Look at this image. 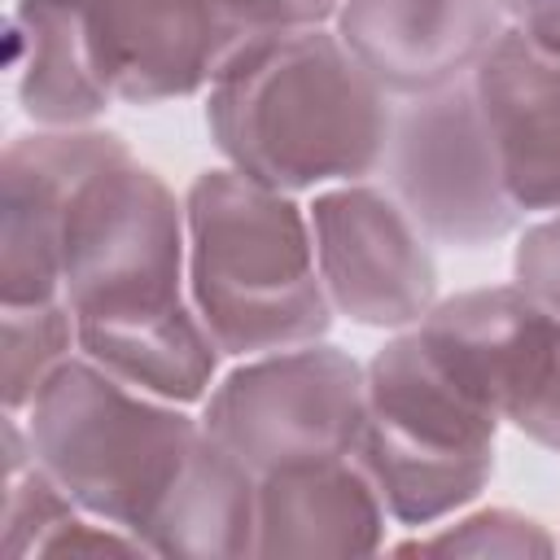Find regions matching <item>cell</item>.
<instances>
[{
    "instance_id": "obj_18",
    "label": "cell",
    "mask_w": 560,
    "mask_h": 560,
    "mask_svg": "<svg viewBox=\"0 0 560 560\" xmlns=\"http://www.w3.org/2000/svg\"><path fill=\"white\" fill-rule=\"evenodd\" d=\"M389 551H442V556H551L560 538L547 534L525 512L512 508H464L429 529H411L407 542H389Z\"/></svg>"
},
{
    "instance_id": "obj_7",
    "label": "cell",
    "mask_w": 560,
    "mask_h": 560,
    "mask_svg": "<svg viewBox=\"0 0 560 560\" xmlns=\"http://www.w3.org/2000/svg\"><path fill=\"white\" fill-rule=\"evenodd\" d=\"M381 179L433 245L486 249L525 223L508 197L472 74L394 101Z\"/></svg>"
},
{
    "instance_id": "obj_11",
    "label": "cell",
    "mask_w": 560,
    "mask_h": 560,
    "mask_svg": "<svg viewBox=\"0 0 560 560\" xmlns=\"http://www.w3.org/2000/svg\"><path fill=\"white\" fill-rule=\"evenodd\" d=\"M105 127H35L0 153V306L61 298L66 228L83 184L127 158Z\"/></svg>"
},
{
    "instance_id": "obj_4",
    "label": "cell",
    "mask_w": 560,
    "mask_h": 560,
    "mask_svg": "<svg viewBox=\"0 0 560 560\" xmlns=\"http://www.w3.org/2000/svg\"><path fill=\"white\" fill-rule=\"evenodd\" d=\"M22 420L57 486L88 516L140 538L201 438L192 407L149 394L83 354L52 372Z\"/></svg>"
},
{
    "instance_id": "obj_14",
    "label": "cell",
    "mask_w": 560,
    "mask_h": 560,
    "mask_svg": "<svg viewBox=\"0 0 560 560\" xmlns=\"http://www.w3.org/2000/svg\"><path fill=\"white\" fill-rule=\"evenodd\" d=\"M472 88L516 210L525 219L560 210V57L508 26L472 70Z\"/></svg>"
},
{
    "instance_id": "obj_6",
    "label": "cell",
    "mask_w": 560,
    "mask_h": 560,
    "mask_svg": "<svg viewBox=\"0 0 560 560\" xmlns=\"http://www.w3.org/2000/svg\"><path fill=\"white\" fill-rule=\"evenodd\" d=\"M328 0H88L101 74L118 105L206 96L258 39L332 22Z\"/></svg>"
},
{
    "instance_id": "obj_23",
    "label": "cell",
    "mask_w": 560,
    "mask_h": 560,
    "mask_svg": "<svg viewBox=\"0 0 560 560\" xmlns=\"http://www.w3.org/2000/svg\"><path fill=\"white\" fill-rule=\"evenodd\" d=\"M328 4H332V9H337V4H341V0H328Z\"/></svg>"
},
{
    "instance_id": "obj_17",
    "label": "cell",
    "mask_w": 560,
    "mask_h": 560,
    "mask_svg": "<svg viewBox=\"0 0 560 560\" xmlns=\"http://www.w3.org/2000/svg\"><path fill=\"white\" fill-rule=\"evenodd\" d=\"M0 394L4 411H26L61 363L79 354V332L66 298L0 306Z\"/></svg>"
},
{
    "instance_id": "obj_15",
    "label": "cell",
    "mask_w": 560,
    "mask_h": 560,
    "mask_svg": "<svg viewBox=\"0 0 560 560\" xmlns=\"http://www.w3.org/2000/svg\"><path fill=\"white\" fill-rule=\"evenodd\" d=\"M9 70L35 127H96L118 105L96 61L88 0H9Z\"/></svg>"
},
{
    "instance_id": "obj_10",
    "label": "cell",
    "mask_w": 560,
    "mask_h": 560,
    "mask_svg": "<svg viewBox=\"0 0 560 560\" xmlns=\"http://www.w3.org/2000/svg\"><path fill=\"white\" fill-rule=\"evenodd\" d=\"M315 267L337 319L402 332L438 306V254L402 201L372 179L306 197Z\"/></svg>"
},
{
    "instance_id": "obj_9",
    "label": "cell",
    "mask_w": 560,
    "mask_h": 560,
    "mask_svg": "<svg viewBox=\"0 0 560 560\" xmlns=\"http://www.w3.org/2000/svg\"><path fill=\"white\" fill-rule=\"evenodd\" d=\"M416 332L508 429L560 455V319L516 280L438 298Z\"/></svg>"
},
{
    "instance_id": "obj_1",
    "label": "cell",
    "mask_w": 560,
    "mask_h": 560,
    "mask_svg": "<svg viewBox=\"0 0 560 560\" xmlns=\"http://www.w3.org/2000/svg\"><path fill=\"white\" fill-rule=\"evenodd\" d=\"M61 298L79 354L149 394L201 407L223 376V350L188 289L184 197L136 153L83 184L66 228Z\"/></svg>"
},
{
    "instance_id": "obj_20",
    "label": "cell",
    "mask_w": 560,
    "mask_h": 560,
    "mask_svg": "<svg viewBox=\"0 0 560 560\" xmlns=\"http://www.w3.org/2000/svg\"><path fill=\"white\" fill-rule=\"evenodd\" d=\"M512 280L560 319V210L521 223L512 249Z\"/></svg>"
},
{
    "instance_id": "obj_2",
    "label": "cell",
    "mask_w": 560,
    "mask_h": 560,
    "mask_svg": "<svg viewBox=\"0 0 560 560\" xmlns=\"http://www.w3.org/2000/svg\"><path fill=\"white\" fill-rule=\"evenodd\" d=\"M389 122L394 96L332 22L258 39L206 92V131L223 166L293 197L381 175Z\"/></svg>"
},
{
    "instance_id": "obj_22",
    "label": "cell",
    "mask_w": 560,
    "mask_h": 560,
    "mask_svg": "<svg viewBox=\"0 0 560 560\" xmlns=\"http://www.w3.org/2000/svg\"><path fill=\"white\" fill-rule=\"evenodd\" d=\"M499 4H503V9H508V18H516V13H521V9H525V4H534V0H499Z\"/></svg>"
},
{
    "instance_id": "obj_13",
    "label": "cell",
    "mask_w": 560,
    "mask_h": 560,
    "mask_svg": "<svg viewBox=\"0 0 560 560\" xmlns=\"http://www.w3.org/2000/svg\"><path fill=\"white\" fill-rule=\"evenodd\" d=\"M389 503L359 451L280 464L258 477L254 556H372L389 547Z\"/></svg>"
},
{
    "instance_id": "obj_21",
    "label": "cell",
    "mask_w": 560,
    "mask_h": 560,
    "mask_svg": "<svg viewBox=\"0 0 560 560\" xmlns=\"http://www.w3.org/2000/svg\"><path fill=\"white\" fill-rule=\"evenodd\" d=\"M512 26H516L534 48L560 57V0H534V4H525V9L512 18Z\"/></svg>"
},
{
    "instance_id": "obj_12",
    "label": "cell",
    "mask_w": 560,
    "mask_h": 560,
    "mask_svg": "<svg viewBox=\"0 0 560 560\" xmlns=\"http://www.w3.org/2000/svg\"><path fill=\"white\" fill-rule=\"evenodd\" d=\"M508 26L499 0H341L332 13L350 57L394 101L468 79Z\"/></svg>"
},
{
    "instance_id": "obj_16",
    "label": "cell",
    "mask_w": 560,
    "mask_h": 560,
    "mask_svg": "<svg viewBox=\"0 0 560 560\" xmlns=\"http://www.w3.org/2000/svg\"><path fill=\"white\" fill-rule=\"evenodd\" d=\"M153 556L241 560L258 547V472L206 433L144 529Z\"/></svg>"
},
{
    "instance_id": "obj_19",
    "label": "cell",
    "mask_w": 560,
    "mask_h": 560,
    "mask_svg": "<svg viewBox=\"0 0 560 560\" xmlns=\"http://www.w3.org/2000/svg\"><path fill=\"white\" fill-rule=\"evenodd\" d=\"M83 508L57 486V477L31 459L18 472H4V516H0V542L9 560L44 556L48 542L79 516Z\"/></svg>"
},
{
    "instance_id": "obj_8",
    "label": "cell",
    "mask_w": 560,
    "mask_h": 560,
    "mask_svg": "<svg viewBox=\"0 0 560 560\" xmlns=\"http://www.w3.org/2000/svg\"><path fill=\"white\" fill-rule=\"evenodd\" d=\"M197 416L258 477L280 464L346 455L363 438V363L328 337L236 359Z\"/></svg>"
},
{
    "instance_id": "obj_5",
    "label": "cell",
    "mask_w": 560,
    "mask_h": 560,
    "mask_svg": "<svg viewBox=\"0 0 560 560\" xmlns=\"http://www.w3.org/2000/svg\"><path fill=\"white\" fill-rule=\"evenodd\" d=\"M503 420L486 407L416 328L394 332L363 363V438L398 529H429L481 499L494 477Z\"/></svg>"
},
{
    "instance_id": "obj_3",
    "label": "cell",
    "mask_w": 560,
    "mask_h": 560,
    "mask_svg": "<svg viewBox=\"0 0 560 560\" xmlns=\"http://www.w3.org/2000/svg\"><path fill=\"white\" fill-rule=\"evenodd\" d=\"M184 228L188 289L223 359L328 337L337 315L315 267L306 197L214 166L184 188Z\"/></svg>"
}]
</instances>
